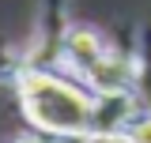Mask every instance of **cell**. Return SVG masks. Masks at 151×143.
<instances>
[{
  "label": "cell",
  "instance_id": "6da1fadb",
  "mask_svg": "<svg viewBox=\"0 0 151 143\" xmlns=\"http://www.w3.org/2000/svg\"><path fill=\"white\" fill-rule=\"evenodd\" d=\"M12 83L19 94V109L34 132L68 143L91 139L94 90L87 83H79L60 68H38V64H19Z\"/></svg>",
  "mask_w": 151,
  "mask_h": 143
},
{
  "label": "cell",
  "instance_id": "7a4b0ae2",
  "mask_svg": "<svg viewBox=\"0 0 151 143\" xmlns=\"http://www.w3.org/2000/svg\"><path fill=\"white\" fill-rule=\"evenodd\" d=\"M144 109L136 90H110L94 94V113H91V139L87 143H113V136L129 124L132 117Z\"/></svg>",
  "mask_w": 151,
  "mask_h": 143
},
{
  "label": "cell",
  "instance_id": "3957f363",
  "mask_svg": "<svg viewBox=\"0 0 151 143\" xmlns=\"http://www.w3.org/2000/svg\"><path fill=\"white\" fill-rule=\"evenodd\" d=\"M106 53H110V41L98 34L94 26L76 23V26H68V34H64V41H60V60H57V68L68 72V75H76V79L83 83V75H87Z\"/></svg>",
  "mask_w": 151,
  "mask_h": 143
},
{
  "label": "cell",
  "instance_id": "277c9868",
  "mask_svg": "<svg viewBox=\"0 0 151 143\" xmlns=\"http://www.w3.org/2000/svg\"><path fill=\"white\" fill-rule=\"evenodd\" d=\"M136 94L144 109H151V23L140 30V41H136Z\"/></svg>",
  "mask_w": 151,
  "mask_h": 143
},
{
  "label": "cell",
  "instance_id": "5b68a950",
  "mask_svg": "<svg viewBox=\"0 0 151 143\" xmlns=\"http://www.w3.org/2000/svg\"><path fill=\"white\" fill-rule=\"evenodd\" d=\"M113 143H151V109H140L129 124L113 136Z\"/></svg>",
  "mask_w": 151,
  "mask_h": 143
}]
</instances>
